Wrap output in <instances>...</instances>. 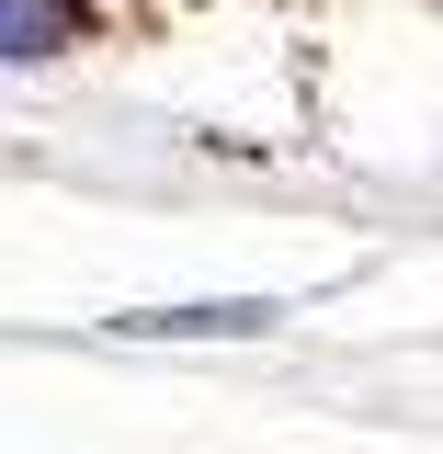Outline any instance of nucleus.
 <instances>
[{
	"label": "nucleus",
	"mask_w": 443,
	"mask_h": 454,
	"mask_svg": "<svg viewBox=\"0 0 443 454\" xmlns=\"http://www.w3.org/2000/svg\"><path fill=\"white\" fill-rule=\"evenodd\" d=\"M91 35V12L80 0H0V57L23 68V57H68Z\"/></svg>",
	"instance_id": "1"
}]
</instances>
